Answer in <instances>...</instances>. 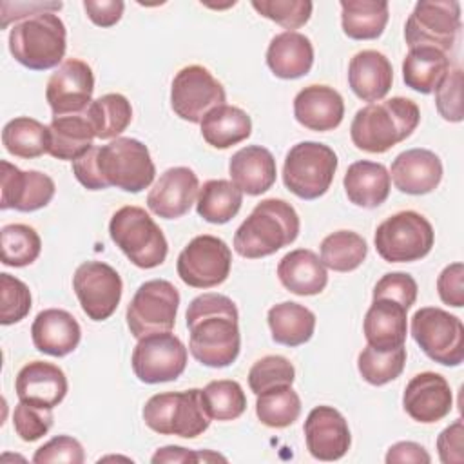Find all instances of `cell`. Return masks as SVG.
<instances>
[{
  "instance_id": "cell-48",
  "label": "cell",
  "mask_w": 464,
  "mask_h": 464,
  "mask_svg": "<svg viewBox=\"0 0 464 464\" xmlns=\"http://www.w3.org/2000/svg\"><path fill=\"white\" fill-rule=\"evenodd\" d=\"M53 410L40 408L29 402H18L13 411V426L16 435L25 442H34L42 439L53 426Z\"/></svg>"
},
{
  "instance_id": "cell-43",
  "label": "cell",
  "mask_w": 464,
  "mask_h": 464,
  "mask_svg": "<svg viewBox=\"0 0 464 464\" xmlns=\"http://www.w3.org/2000/svg\"><path fill=\"white\" fill-rule=\"evenodd\" d=\"M201 397L208 417L214 420H234L246 410V395L241 384L232 379L210 381L201 390Z\"/></svg>"
},
{
  "instance_id": "cell-19",
  "label": "cell",
  "mask_w": 464,
  "mask_h": 464,
  "mask_svg": "<svg viewBox=\"0 0 464 464\" xmlns=\"http://www.w3.org/2000/svg\"><path fill=\"white\" fill-rule=\"evenodd\" d=\"M304 442L310 455L317 460H339L352 444V435L346 419L334 406H315L303 426Z\"/></svg>"
},
{
  "instance_id": "cell-3",
  "label": "cell",
  "mask_w": 464,
  "mask_h": 464,
  "mask_svg": "<svg viewBox=\"0 0 464 464\" xmlns=\"http://www.w3.org/2000/svg\"><path fill=\"white\" fill-rule=\"evenodd\" d=\"M420 111L410 98L393 96L359 109L350 125V138L359 150L382 154L413 134Z\"/></svg>"
},
{
  "instance_id": "cell-21",
  "label": "cell",
  "mask_w": 464,
  "mask_h": 464,
  "mask_svg": "<svg viewBox=\"0 0 464 464\" xmlns=\"http://www.w3.org/2000/svg\"><path fill=\"white\" fill-rule=\"evenodd\" d=\"M199 192V181L188 167H170L152 185L147 196V207L163 219L185 216Z\"/></svg>"
},
{
  "instance_id": "cell-14",
  "label": "cell",
  "mask_w": 464,
  "mask_h": 464,
  "mask_svg": "<svg viewBox=\"0 0 464 464\" xmlns=\"http://www.w3.org/2000/svg\"><path fill=\"white\" fill-rule=\"evenodd\" d=\"M187 348L170 332H158L138 339L130 364L134 375L145 384L176 381L187 368Z\"/></svg>"
},
{
  "instance_id": "cell-54",
  "label": "cell",
  "mask_w": 464,
  "mask_h": 464,
  "mask_svg": "<svg viewBox=\"0 0 464 464\" xmlns=\"http://www.w3.org/2000/svg\"><path fill=\"white\" fill-rule=\"evenodd\" d=\"M63 7L62 2H2L0 9H2V22L0 27L5 29L11 22H20L25 20L29 16L40 14V13H56Z\"/></svg>"
},
{
  "instance_id": "cell-41",
  "label": "cell",
  "mask_w": 464,
  "mask_h": 464,
  "mask_svg": "<svg viewBox=\"0 0 464 464\" xmlns=\"http://www.w3.org/2000/svg\"><path fill=\"white\" fill-rule=\"evenodd\" d=\"M256 415L268 428H286L301 415V399L290 384L265 390L257 395Z\"/></svg>"
},
{
  "instance_id": "cell-40",
  "label": "cell",
  "mask_w": 464,
  "mask_h": 464,
  "mask_svg": "<svg viewBox=\"0 0 464 464\" xmlns=\"http://www.w3.org/2000/svg\"><path fill=\"white\" fill-rule=\"evenodd\" d=\"M321 261L334 272H352L362 265L368 245L362 236L352 230H337L321 241Z\"/></svg>"
},
{
  "instance_id": "cell-1",
  "label": "cell",
  "mask_w": 464,
  "mask_h": 464,
  "mask_svg": "<svg viewBox=\"0 0 464 464\" xmlns=\"http://www.w3.org/2000/svg\"><path fill=\"white\" fill-rule=\"evenodd\" d=\"M72 174L87 190L116 187L136 194L154 181L156 167L140 140L120 136L107 145H92L74 160Z\"/></svg>"
},
{
  "instance_id": "cell-20",
  "label": "cell",
  "mask_w": 464,
  "mask_h": 464,
  "mask_svg": "<svg viewBox=\"0 0 464 464\" xmlns=\"http://www.w3.org/2000/svg\"><path fill=\"white\" fill-rule=\"evenodd\" d=\"M453 406L450 382L435 372H422L410 379L402 395L404 411L420 424L442 420Z\"/></svg>"
},
{
  "instance_id": "cell-29",
  "label": "cell",
  "mask_w": 464,
  "mask_h": 464,
  "mask_svg": "<svg viewBox=\"0 0 464 464\" xmlns=\"http://www.w3.org/2000/svg\"><path fill=\"white\" fill-rule=\"evenodd\" d=\"M406 308L392 299H373L362 323L366 343L377 350L404 346L408 332Z\"/></svg>"
},
{
  "instance_id": "cell-47",
  "label": "cell",
  "mask_w": 464,
  "mask_h": 464,
  "mask_svg": "<svg viewBox=\"0 0 464 464\" xmlns=\"http://www.w3.org/2000/svg\"><path fill=\"white\" fill-rule=\"evenodd\" d=\"M29 286L11 274H0V323L4 326L20 323L31 310Z\"/></svg>"
},
{
  "instance_id": "cell-32",
  "label": "cell",
  "mask_w": 464,
  "mask_h": 464,
  "mask_svg": "<svg viewBox=\"0 0 464 464\" xmlns=\"http://www.w3.org/2000/svg\"><path fill=\"white\" fill-rule=\"evenodd\" d=\"M49 129V143L47 154L56 160L74 161L83 156L91 147L92 140L96 138L91 121L83 114H65L54 116Z\"/></svg>"
},
{
  "instance_id": "cell-13",
  "label": "cell",
  "mask_w": 464,
  "mask_h": 464,
  "mask_svg": "<svg viewBox=\"0 0 464 464\" xmlns=\"http://www.w3.org/2000/svg\"><path fill=\"white\" fill-rule=\"evenodd\" d=\"M232 266L228 245L216 236L201 234L179 252L176 270L179 279L192 288H212L227 281Z\"/></svg>"
},
{
  "instance_id": "cell-27",
  "label": "cell",
  "mask_w": 464,
  "mask_h": 464,
  "mask_svg": "<svg viewBox=\"0 0 464 464\" xmlns=\"http://www.w3.org/2000/svg\"><path fill=\"white\" fill-rule=\"evenodd\" d=\"M232 183L248 196L266 192L277 176L272 152L261 145H246L232 154L228 163Z\"/></svg>"
},
{
  "instance_id": "cell-50",
  "label": "cell",
  "mask_w": 464,
  "mask_h": 464,
  "mask_svg": "<svg viewBox=\"0 0 464 464\" xmlns=\"http://www.w3.org/2000/svg\"><path fill=\"white\" fill-rule=\"evenodd\" d=\"M417 281L406 272L384 274L373 286V299H392L410 310L417 301Z\"/></svg>"
},
{
  "instance_id": "cell-57",
  "label": "cell",
  "mask_w": 464,
  "mask_h": 464,
  "mask_svg": "<svg viewBox=\"0 0 464 464\" xmlns=\"http://www.w3.org/2000/svg\"><path fill=\"white\" fill-rule=\"evenodd\" d=\"M388 464H397V462H413V464H430L431 457L426 451L424 446L411 442V440H401L395 442L393 446L388 448L386 459Z\"/></svg>"
},
{
  "instance_id": "cell-55",
  "label": "cell",
  "mask_w": 464,
  "mask_h": 464,
  "mask_svg": "<svg viewBox=\"0 0 464 464\" xmlns=\"http://www.w3.org/2000/svg\"><path fill=\"white\" fill-rule=\"evenodd\" d=\"M89 20L98 27H112L120 22L125 4L121 0H83Z\"/></svg>"
},
{
  "instance_id": "cell-11",
  "label": "cell",
  "mask_w": 464,
  "mask_h": 464,
  "mask_svg": "<svg viewBox=\"0 0 464 464\" xmlns=\"http://www.w3.org/2000/svg\"><path fill=\"white\" fill-rule=\"evenodd\" d=\"M179 292L167 279H150L138 286L127 306V326L136 339L170 332L176 323Z\"/></svg>"
},
{
  "instance_id": "cell-39",
  "label": "cell",
  "mask_w": 464,
  "mask_h": 464,
  "mask_svg": "<svg viewBox=\"0 0 464 464\" xmlns=\"http://www.w3.org/2000/svg\"><path fill=\"white\" fill-rule=\"evenodd\" d=\"M2 143L9 154L33 160L47 152L49 129L34 118L18 116L4 125Z\"/></svg>"
},
{
  "instance_id": "cell-15",
  "label": "cell",
  "mask_w": 464,
  "mask_h": 464,
  "mask_svg": "<svg viewBox=\"0 0 464 464\" xmlns=\"http://www.w3.org/2000/svg\"><path fill=\"white\" fill-rule=\"evenodd\" d=\"M223 85L203 65H187L176 72L170 85V107L185 121L201 123L214 107L225 105Z\"/></svg>"
},
{
  "instance_id": "cell-49",
  "label": "cell",
  "mask_w": 464,
  "mask_h": 464,
  "mask_svg": "<svg viewBox=\"0 0 464 464\" xmlns=\"http://www.w3.org/2000/svg\"><path fill=\"white\" fill-rule=\"evenodd\" d=\"M433 92L439 114L451 123L462 121V69H450Z\"/></svg>"
},
{
  "instance_id": "cell-53",
  "label": "cell",
  "mask_w": 464,
  "mask_h": 464,
  "mask_svg": "<svg viewBox=\"0 0 464 464\" xmlns=\"http://www.w3.org/2000/svg\"><path fill=\"white\" fill-rule=\"evenodd\" d=\"M439 459L442 464H460L464 460V424L457 419L437 437Z\"/></svg>"
},
{
  "instance_id": "cell-7",
  "label": "cell",
  "mask_w": 464,
  "mask_h": 464,
  "mask_svg": "<svg viewBox=\"0 0 464 464\" xmlns=\"http://www.w3.org/2000/svg\"><path fill=\"white\" fill-rule=\"evenodd\" d=\"M145 424L160 435H178L194 439L210 426L201 390L165 392L152 395L143 406Z\"/></svg>"
},
{
  "instance_id": "cell-16",
  "label": "cell",
  "mask_w": 464,
  "mask_h": 464,
  "mask_svg": "<svg viewBox=\"0 0 464 464\" xmlns=\"http://www.w3.org/2000/svg\"><path fill=\"white\" fill-rule=\"evenodd\" d=\"M72 290L89 319L105 321L120 304L123 283L111 265L103 261H85L72 276Z\"/></svg>"
},
{
  "instance_id": "cell-23",
  "label": "cell",
  "mask_w": 464,
  "mask_h": 464,
  "mask_svg": "<svg viewBox=\"0 0 464 464\" xmlns=\"http://www.w3.org/2000/svg\"><path fill=\"white\" fill-rule=\"evenodd\" d=\"M67 388L63 370L45 361L27 362L14 381V392L22 402L51 410L63 401Z\"/></svg>"
},
{
  "instance_id": "cell-33",
  "label": "cell",
  "mask_w": 464,
  "mask_h": 464,
  "mask_svg": "<svg viewBox=\"0 0 464 464\" xmlns=\"http://www.w3.org/2000/svg\"><path fill=\"white\" fill-rule=\"evenodd\" d=\"M201 136L214 149H228L252 134L250 116L234 105H219L201 120Z\"/></svg>"
},
{
  "instance_id": "cell-28",
  "label": "cell",
  "mask_w": 464,
  "mask_h": 464,
  "mask_svg": "<svg viewBox=\"0 0 464 464\" xmlns=\"http://www.w3.org/2000/svg\"><path fill=\"white\" fill-rule=\"evenodd\" d=\"M266 65L274 76L295 80L310 72L314 65V45L308 36L297 31L276 34L266 49Z\"/></svg>"
},
{
  "instance_id": "cell-34",
  "label": "cell",
  "mask_w": 464,
  "mask_h": 464,
  "mask_svg": "<svg viewBox=\"0 0 464 464\" xmlns=\"http://www.w3.org/2000/svg\"><path fill=\"white\" fill-rule=\"evenodd\" d=\"M272 339L283 346H301L308 343L315 330V315L306 306L283 301L274 304L266 315Z\"/></svg>"
},
{
  "instance_id": "cell-2",
  "label": "cell",
  "mask_w": 464,
  "mask_h": 464,
  "mask_svg": "<svg viewBox=\"0 0 464 464\" xmlns=\"http://www.w3.org/2000/svg\"><path fill=\"white\" fill-rule=\"evenodd\" d=\"M192 357L208 368L230 366L241 348L239 314L236 303L223 294L194 297L185 314Z\"/></svg>"
},
{
  "instance_id": "cell-45",
  "label": "cell",
  "mask_w": 464,
  "mask_h": 464,
  "mask_svg": "<svg viewBox=\"0 0 464 464\" xmlns=\"http://www.w3.org/2000/svg\"><path fill=\"white\" fill-rule=\"evenodd\" d=\"M294 379L295 368L283 355H265L256 361L248 372V386L256 395L276 386H292Z\"/></svg>"
},
{
  "instance_id": "cell-38",
  "label": "cell",
  "mask_w": 464,
  "mask_h": 464,
  "mask_svg": "<svg viewBox=\"0 0 464 464\" xmlns=\"http://www.w3.org/2000/svg\"><path fill=\"white\" fill-rule=\"evenodd\" d=\"M96 138L114 140L130 125L132 107L130 102L120 92H109L91 102L85 111Z\"/></svg>"
},
{
  "instance_id": "cell-25",
  "label": "cell",
  "mask_w": 464,
  "mask_h": 464,
  "mask_svg": "<svg viewBox=\"0 0 464 464\" xmlns=\"http://www.w3.org/2000/svg\"><path fill=\"white\" fill-rule=\"evenodd\" d=\"M31 337L38 352L53 357H65L78 348L82 328L67 310L47 308L34 317Z\"/></svg>"
},
{
  "instance_id": "cell-6",
  "label": "cell",
  "mask_w": 464,
  "mask_h": 464,
  "mask_svg": "<svg viewBox=\"0 0 464 464\" xmlns=\"http://www.w3.org/2000/svg\"><path fill=\"white\" fill-rule=\"evenodd\" d=\"M109 234L127 259L140 268H156L167 257L165 234L141 207L118 208L109 221Z\"/></svg>"
},
{
  "instance_id": "cell-56",
  "label": "cell",
  "mask_w": 464,
  "mask_h": 464,
  "mask_svg": "<svg viewBox=\"0 0 464 464\" xmlns=\"http://www.w3.org/2000/svg\"><path fill=\"white\" fill-rule=\"evenodd\" d=\"M154 464L158 462H205V460H225V457L210 451H192L181 446H163L160 448L152 459Z\"/></svg>"
},
{
  "instance_id": "cell-17",
  "label": "cell",
  "mask_w": 464,
  "mask_h": 464,
  "mask_svg": "<svg viewBox=\"0 0 464 464\" xmlns=\"http://www.w3.org/2000/svg\"><path fill=\"white\" fill-rule=\"evenodd\" d=\"M94 74L92 69L78 58L63 60L51 74L45 98L54 116L83 114L92 102Z\"/></svg>"
},
{
  "instance_id": "cell-44",
  "label": "cell",
  "mask_w": 464,
  "mask_h": 464,
  "mask_svg": "<svg viewBox=\"0 0 464 464\" xmlns=\"http://www.w3.org/2000/svg\"><path fill=\"white\" fill-rule=\"evenodd\" d=\"M2 263L5 266L22 268L34 263L42 250V239L38 232L24 223L5 225L0 232Z\"/></svg>"
},
{
  "instance_id": "cell-31",
  "label": "cell",
  "mask_w": 464,
  "mask_h": 464,
  "mask_svg": "<svg viewBox=\"0 0 464 464\" xmlns=\"http://www.w3.org/2000/svg\"><path fill=\"white\" fill-rule=\"evenodd\" d=\"M350 203L362 208H375L390 196V172L382 163L359 160L353 161L343 179Z\"/></svg>"
},
{
  "instance_id": "cell-30",
  "label": "cell",
  "mask_w": 464,
  "mask_h": 464,
  "mask_svg": "<svg viewBox=\"0 0 464 464\" xmlns=\"http://www.w3.org/2000/svg\"><path fill=\"white\" fill-rule=\"evenodd\" d=\"M277 277L295 295H317L328 283L326 266L308 248H295L285 254L277 265Z\"/></svg>"
},
{
  "instance_id": "cell-42",
  "label": "cell",
  "mask_w": 464,
  "mask_h": 464,
  "mask_svg": "<svg viewBox=\"0 0 464 464\" xmlns=\"http://www.w3.org/2000/svg\"><path fill=\"white\" fill-rule=\"evenodd\" d=\"M404 364V346H397L392 350H377L368 344L357 357V370L361 377L373 386H382L390 381H395L402 373Z\"/></svg>"
},
{
  "instance_id": "cell-4",
  "label": "cell",
  "mask_w": 464,
  "mask_h": 464,
  "mask_svg": "<svg viewBox=\"0 0 464 464\" xmlns=\"http://www.w3.org/2000/svg\"><path fill=\"white\" fill-rule=\"evenodd\" d=\"M299 228L301 221L295 208L285 199L268 198L259 201L237 227L234 250L246 259L266 257L294 243Z\"/></svg>"
},
{
  "instance_id": "cell-22",
  "label": "cell",
  "mask_w": 464,
  "mask_h": 464,
  "mask_svg": "<svg viewBox=\"0 0 464 464\" xmlns=\"http://www.w3.org/2000/svg\"><path fill=\"white\" fill-rule=\"evenodd\" d=\"M390 179L404 194H430L442 179V161L430 149H408L392 161Z\"/></svg>"
},
{
  "instance_id": "cell-52",
  "label": "cell",
  "mask_w": 464,
  "mask_h": 464,
  "mask_svg": "<svg viewBox=\"0 0 464 464\" xmlns=\"http://www.w3.org/2000/svg\"><path fill=\"white\" fill-rule=\"evenodd\" d=\"M437 292L444 304L464 306V265L460 261L444 266L437 277Z\"/></svg>"
},
{
  "instance_id": "cell-35",
  "label": "cell",
  "mask_w": 464,
  "mask_h": 464,
  "mask_svg": "<svg viewBox=\"0 0 464 464\" xmlns=\"http://www.w3.org/2000/svg\"><path fill=\"white\" fill-rule=\"evenodd\" d=\"M343 33L352 40H375L382 34L390 5L386 0H341Z\"/></svg>"
},
{
  "instance_id": "cell-10",
  "label": "cell",
  "mask_w": 464,
  "mask_h": 464,
  "mask_svg": "<svg viewBox=\"0 0 464 464\" xmlns=\"http://www.w3.org/2000/svg\"><path fill=\"white\" fill-rule=\"evenodd\" d=\"M411 337L420 350L442 366H459L464 361V324L462 321L439 308H419L410 323Z\"/></svg>"
},
{
  "instance_id": "cell-8",
  "label": "cell",
  "mask_w": 464,
  "mask_h": 464,
  "mask_svg": "<svg viewBox=\"0 0 464 464\" xmlns=\"http://www.w3.org/2000/svg\"><path fill=\"white\" fill-rule=\"evenodd\" d=\"M337 163V154L324 143H295L283 163V183L301 199H317L330 188Z\"/></svg>"
},
{
  "instance_id": "cell-26",
  "label": "cell",
  "mask_w": 464,
  "mask_h": 464,
  "mask_svg": "<svg viewBox=\"0 0 464 464\" xmlns=\"http://www.w3.org/2000/svg\"><path fill=\"white\" fill-rule=\"evenodd\" d=\"M392 83L393 69L382 53L364 49L352 56L348 63V85L359 100L375 103L390 92Z\"/></svg>"
},
{
  "instance_id": "cell-36",
  "label": "cell",
  "mask_w": 464,
  "mask_h": 464,
  "mask_svg": "<svg viewBox=\"0 0 464 464\" xmlns=\"http://www.w3.org/2000/svg\"><path fill=\"white\" fill-rule=\"evenodd\" d=\"M450 71L446 53L433 47H413L402 60V80L406 87L431 94Z\"/></svg>"
},
{
  "instance_id": "cell-46",
  "label": "cell",
  "mask_w": 464,
  "mask_h": 464,
  "mask_svg": "<svg viewBox=\"0 0 464 464\" xmlns=\"http://www.w3.org/2000/svg\"><path fill=\"white\" fill-rule=\"evenodd\" d=\"M252 7L261 16L294 31L310 20L314 4L310 0H252Z\"/></svg>"
},
{
  "instance_id": "cell-37",
  "label": "cell",
  "mask_w": 464,
  "mask_h": 464,
  "mask_svg": "<svg viewBox=\"0 0 464 464\" xmlns=\"http://www.w3.org/2000/svg\"><path fill=\"white\" fill-rule=\"evenodd\" d=\"M243 192L228 179H208L198 192L196 212L208 223H228L241 208Z\"/></svg>"
},
{
  "instance_id": "cell-5",
  "label": "cell",
  "mask_w": 464,
  "mask_h": 464,
  "mask_svg": "<svg viewBox=\"0 0 464 464\" xmlns=\"http://www.w3.org/2000/svg\"><path fill=\"white\" fill-rule=\"evenodd\" d=\"M67 49V29L56 13H40L16 22L9 31V53L31 71L62 65Z\"/></svg>"
},
{
  "instance_id": "cell-9",
  "label": "cell",
  "mask_w": 464,
  "mask_h": 464,
  "mask_svg": "<svg viewBox=\"0 0 464 464\" xmlns=\"http://www.w3.org/2000/svg\"><path fill=\"white\" fill-rule=\"evenodd\" d=\"M377 254L388 263H411L426 257L435 243L431 223L415 210L386 218L373 236Z\"/></svg>"
},
{
  "instance_id": "cell-12",
  "label": "cell",
  "mask_w": 464,
  "mask_h": 464,
  "mask_svg": "<svg viewBox=\"0 0 464 464\" xmlns=\"http://www.w3.org/2000/svg\"><path fill=\"white\" fill-rule=\"evenodd\" d=\"M460 29V4L457 0H420L404 25L410 49L433 47L450 51Z\"/></svg>"
},
{
  "instance_id": "cell-51",
  "label": "cell",
  "mask_w": 464,
  "mask_h": 464,
  "mask_svg": "<svg viewBox=\"0 0 464 464\" xmlns=\"http://www.w3.org/2000/svg\"><path fill=\"white\" fill-rule=\"evenodd\" d=\"M85 460V453L82 444L69 435H58L40 446L33 462L36 464H51V462H67V464H82Z\"/></svg>"
},
{
  "instance_id": "cell-24",
  "label": "cell",
  "mask_w": 464,
  "mask_h": 464,
  "mask_svg": "<svg viewBox=\"0 0 464 464\" xmlns=\"http://www.w3.org/2000/svg\"><path fill=\"white\" fill-rule=\"evenodd\" d=\"M294 116L297 123L310 130H334L344 116L343 96L330 85H308L294 98Z\"/></svg>"
},
{
  "instance_id": "cell-18",
  "label": "cell",
  "mask_w": 464,
  "mask_h": 464,
  "mask_svg": "<svg viewBox=\"0 0 464 464\" xmlns=\"http://www.w3.org/2000/svg\"><path fill=\"white\" fill-rule=\"evenodd\" d=\"M0 208L34 212L47 207L54 196V181L40 170H20L9 161L0 163Z\"/></svg>"
}]
</instances>
